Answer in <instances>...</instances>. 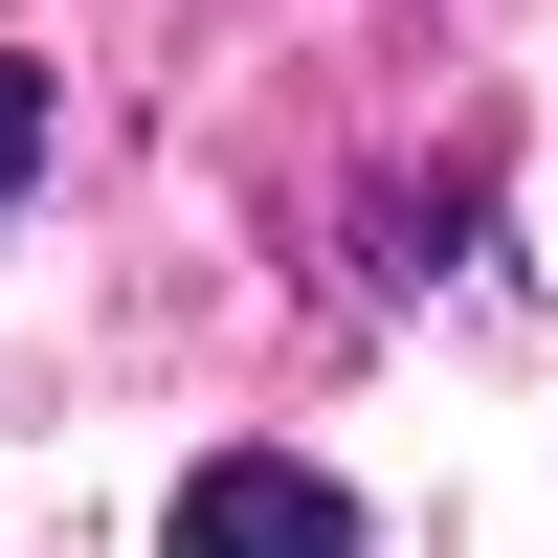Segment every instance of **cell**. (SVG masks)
I'll list each match as a JSON object with an SVG mask.
<instances>
[{
	"mask_svg": "<svg viewBox=\"0 0 558 558\" xmlns=\"http://www.w3.org/2000/svg\"><path fill=\"white\" fill-rule=\"evenodd\" d=\"M45 134H68V89H45L23 45H0V202H23V179H45Z\"/></svg>",
	"mask_w": 558,
	"mask_h": 558,
	"instance_id": "2",
	"label": "cell"
},
{
	"mask_svg": "<svg viewBox=\"0 0 558 558\" xmlns=\"http://www.w3.org/2000/svg\"><path fill=\"white\" fill-rule=\"evenodd\" d=\"M157 536L179 558H357V492L291 470V447H202V470L157 492Z\"/></svg>",
	"mask_w": 558,
	"mask_h": 558,
	"instance_id": "1",
	"label": "cell"
}]
</instances>
